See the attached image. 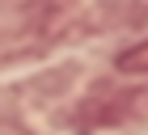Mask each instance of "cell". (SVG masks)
I'll return each instance as SVG.
<instances>
[{
  "instance_id": "1",
  "label": "cell",
  "mask_w": 148,
  "mask_h": 135,
  "mask_svg": "<svg viewBox=\"0 0 148 135\" xmlns=\"http://www.w3.org/2000/svg\"><path fill=\"white\" fill-rule=\"evenodd\" d=\"M119 68L123 72H136V76H148V38L136 46H127L123 55H119Z\"/></svg>"
}]
</instances>
